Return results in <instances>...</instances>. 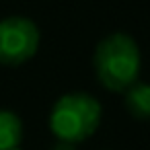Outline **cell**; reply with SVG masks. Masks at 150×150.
I'll list each match as a JSON object with an SVG mask.
<instances>
[{
  "label": "cell",
  "instance_id": "6da1fadb",
  "mask_svg": "<svg viewBox=\"0 0 150 150\" xmlns=\"http://www.w3.org/2000/svg\"><path fill=\"white\" fill-rule=\"evenodd\" d=\"M95 74L99 82L113 93L125 91L140 76L142 56L136 39L127 33H111L99 41L95 50Z\"/></svg>",
  "mask_w": 150,
  "mask_h": 150
},
{
  "label": "cell",
  "instance_id": "7a4b0ae2",
  "mask_svg": "<svg viewBox=\"0 0 150 150\" xmlns=\"http://www.w3.org/2000/svg\"><path fill=\"white\" fill-rule=\"evenodd\" d=\"M103 107L88 93H66L50 111V129L60 142L78 144L88 140L101 125Z\"/></svg>",
  "mask_w": 150,
  "mask_h": 150
},
{
  "label": "cell",
  "instance_id": "3957f363",
  "mask_svg": "<svg viewBox=\"0 0 150 150\" xmlns=\"http://www.w3.org/2000/svg\"><path fill=\"white\" fill-rule=\"evenodd\" d=\"M39 27L21 15H13L0 21V64L21 66L29 62L39 50Z\"/></svg>",
  "mask_w": 150,
  "mask_h": 150
},
{
  "label": "cell",
  "instance_id": "277c9868",
  "mask_svg": "<svg viewBox=\"0 0 150 150\" xmlns=\"http://www.w3.org/2000/svg\"><path fill=\"white\" fill-rule=\"evenodd\" d=\"M125 107L132 117L148 121L150 119V84L136 80L125 88Z\"/></svg>",
  "mask_w": 150,
  "mask_h": 150
},
{
  "label": "cell",
  "instance_id": "5b68a950",
  "mask_svg": "<svg viewBox=\"0 0 150 150\" xmlns=\"http://www.w3.org/2000/svg\"><path fill=\"white\" fill-rule=\"evenodd\" d=\"M23 142V121L11 109H0V150L19 148Z\"/></svg>",
  "mask_w": 150,
  "mask_h": 150
},
{
  "label": "cell",
  "instance_id": "8992f818",
  "mask_svg": "<svg viewBox=\"0 0 150 150\" xmlns=\"http://www.w3.org/2000/svg\"><path fill=\"white\" fill-rule=\"evenodd\" d=\"M54 150H74V144H68V142H60L58 146H54Z\"/></svg>",
  "mask_w": 150,
  "mask_h": 150
}]
</instances>
